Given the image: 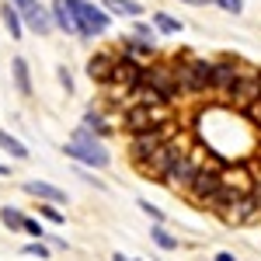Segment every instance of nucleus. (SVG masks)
Segmentation results:
<instances>
[{
  "mask_svg": "<svg viewBox=\"0 0 261 261\" xmlns=\"http://www.w3.org/2000/svg\"><path fill=\"white\" fill-rule=\"evenodd\" d=\"M171 63H174V77H178L181 94H188V98H202V94L213 91V63H216V60H205V56H192V53H185V56H174Z\"/></svg>",
  "mask_w": 261,
  "mask_h": 261,
  "instance_id": "1",
  "label": "nucleus"
},
{
  "mask_svg": "<svg viewBox=\"0 0 261 261\" xmlns=\"http://www.w3.org/2000/svg\"><path fill=\"white\" fill-rule=\"evenodd\" d=\"M63 153L70 157V161H77L81 167H108L112 164V157H108V146L101 143V136L94 133V129H87L81 122V129L73 133V140L63 146Z\"/></svg>",
  "mask_w": 261,
  "mask_h": 261,
  "instance_id": "2",
  "label": "nucleus"
},
{
  "mask_svg": "<svg viewBox=\"0 0 261 261\" xmlns=\"http://www.w3.org/2000/svg\"><path fill=\"white\" fill-rule=\"evenodd\" d=\"M181 153H188V146H185V140H178V133L171 136V140H164L146 161H140V164H133L136 167V174L140 178H146V181H164V174L171 171V164L178 161Z\"/></svg>",
  "mask_w": 261,
  "mask_h": 261,
  "instance_id": "3",
  "label": "nucleus"
},
{
  "mask_svg": "<svg viewBox=\"0 0 261 261\" xmlns=\"http://www.w3.org/2000/svg\"><path fill=\"white\" fill-rule=\"evenodd\" d=\"M73 24H77V35L81 39H98L108 32V11L105 4H91V0H66Z\"/></svg>",
  "mask_w": 261,
  "mask_h": 261,
  "instance_id": "4",
  "label": "nucleus"
},
{
  "mask_svg": "<svg viewBox=\"0 0 261 261\" xmlns=\"http://www.w3.org/2000/svg\"><path fill=\"white\" fill-rule=\"evenodd\" d=\"M174 133H178L174 119H164V122H157V125H150V129H143V133H133V136H129V161L133 164L146 161V157H150L164 140H171Z\"/></svg>",
  "mask_w": 261,
  "mask_h": 261,
  "instance_id": "5",
  "label": "nucleus"
},
{
  "mask_svg": "<svg viewBox=\"0 0 261 261\" xmlns=\"http://www.w3.org/2000/svg\"><path fill=\"white\" fill-rule=\"evenodd\" d=\"M143 77V63L140 56H133V53H122L119 60H115V70H112V81H108V91H112V98H129L133 94V87L140 84Z\"/></svg>",
  "mask_w": 261,
  "mask_h": 261,
  "instance_id": "6",
  "label": "nucleus"
},
{
  "mask_svg": "<svg viewBox=\"0 0 261 261\" xmlns=\"http://www.w3.org/2000/svg\"><path fill=\"white\" fill-rule=\"evenodd\" d=\"M167 119V105H146V101H136V105H129L125 112H122V133H143V129H150V125H157V122Z\"/></svg>",
  "mask_w": 261,
  "mask_h": 261,
  "instance_id": "7",
  "label": "nucleus"
},
{
  "mask_svg": "<svg viewBox=\"0 0 261 261\" xmlns=\"http://www.w3.org/2000/svg\"><path fill=\"white\" fill-rule=\"evenodd\" d=\"M143 77L157 87V94L164 98V105H174V101L181 98L178 77H174V63H150V66H143Z\"/></svg>",
  "mask_w": 261,
  "mask_h": 261,
  "instance_id": "8",
  "label": "nucleus"
},
{
  "mask_svg": "<svg viewBox=\"0 0 261 261\" xmlns=\"http://www.w3.org/2000/svg\"><path fill=\"white\" fill-rule=\"evenodd\" d=\"M258 98H261V73L251 70V73H241V81L233 84V91L226 94V105L237 108V112H247Z\"/></svg>",
  "mask_w": 261,
  "mask_h": 261,
  "instance_id": "9",
  "label": "nucleus"
},
{
  "mask_svg": "<svg viewBox=\"0 0 261 261\" xmlns=\"http://www.w3.org/2000/svg\"><path fill=\"white\" fill-rule=\"evenodd\" d=\"M202 164L192 157V153H181L178 161L171 164V171L164 174V185L171 188V192H178V195H188V188H192V178L199 174Z\"/></svg>",
  "mask_w": 261,
  "mask_h": 261,
  "instance_id": "10",
  "label": "nucleus"
},
{
  "mask_svg": "<svg viewBox=\"0 0 261 261\" xmlns=\"http://www.w3.org/2000/svg\"><path fill=\"white\" fill-rule=\"evenodd\" d=\"M220 185H223V171H220V167H205V164H202V167H199V174L192 178L188 199H192V202H199V205H205V199H209V195H213V192H216Z\"/></svg>",
  "mask_w": 261,
  "mask_h": 261,
  "instance_id": "11",
  "label": "nucleus"
},
{
  "mask_svg": "<svg viewBox=\"0 0 261 261\" xmlns=\"http://www.w3.org/2000/svg\"><path fill=\"white\" fill-rule=\"evenodd\" d=\"M241 63L237 60H230V56H223V60L213 63V91L220 94V98H226L230 91H233V84L241 81Z\"/></svg>",
  "mask_w": 261,
  "mask_h": 261,
  "instance_id": "12",
  "label": "nucleus"
},
{
  "mask_svg": "<svg viewBox=\"0 0 261 261\" xmlns=\"http://www.w3.org/2000/svg\"><path fill=\"white\" fill-rule=\"evenodd\" d=\"M115 60H119L115 49H101V53H94V56L87 60V77H91L94 84H101V87H108L112 70H115Z\"/></svg>",
  "mask_w": 261,
  "mask_h": 261,
  "instance_id": "13",
  "label": "nucleus"
},
{
  "mask_svg": "<svg viewBox=\"0 0 261 261\" xmlns=\"http://www.w3.org/2000/svg\"><path fill=\"white\" fill-rule=\"evenodd\" d=\"M258 213H261V205L254 199V192H244L241 199L233 202V205H226L220 216H223V223H251Z\"/></svg>",
  "mask_w": 261,
  "mask_h": 261,
  "instance_id": "14",
  "label": "nucleus"
},
{
  "mask_svg": "<svg viewBox=\"0 0 261 261\" xmlns=\"http://www.w3.org/2000/svg\"><path fill=\"white\" fill-rule=\"evenodd\" d=\"M21 18H24V28H32L35 35H49V32L56 28V24H53V11H49V7H42L39 0H35L32 7H24V11H21Z\"/></svg>",
  "mask_w": 261,
  "mask_h": 261,
  "instance_id": "15",
  "label": "nucleus"
},
{
  "mask_svg": "<svg viewBox=\"0 0 261 261\" xmlns=\"http://www.w3.org/2000/svg\"><path fill=\"white\" fill-rule=\"evenodd\" d=\"M24 188V195H32V199H39V202H53V205H66V192L63 188H56V185H49V181H24L21 185Z\"/></svg>",
  "mask_w": 261,
  "mask_h": 261,
  "instance_id": "16",
  "label": "nucleus"
},
{
  "mask_svg": "<svg viewBox=\"0 0 261 261\" xmlns=\"http://www.w3.org/2000/svg\"><path fill=\"white\" fill-rule=\"evenodd\" d=\"M0 21H4V28L11 32V39H14V42H18V39H24V18H21L18 4L4 0V4H0Z\"/></svg>",
  "mask_w": 261,
  "mask_h": 261,
  "instance_id": "17",
  "label": "nucleus"
},
{
  "mask_svg": "<svg viewBox=\"0 0 261 261\" xmlns=\"http://www.w3.org/2000/svg\"><path fill=\"white\" fill-rule=\"evenodd\" d=\"M11 77H14L18 94H24V98H32V94H35V91H32V70H28V60H24V56L11 60Z\"/></svg>",
  "mask_w": 261,
  "mask_h": 261,
  "instance_id": "18",
  "label": "nucleus"
},
{
  "mask_svg": "<svg viewBox=\"0 0 261 261\" xmlns=\"http://www.w3.org/2000/svg\"><path fill=\"white\" fill-rule=\"evenodd\" d=\"M49 11H53V24H56V28H63L66 35H77V24H73V14H70L66 0H53Z\"/></svg>",
  "mask_w": 261,
  "mask_h": 261,
  "instance_id": "19",
  "label": "nucleus"
},
{
  "mask_svg": "<svg viewBox=\"0 0 261 261\" xmlns=\"http://www.w3.org/2000/svg\"><path fill=\"white\" fill-rule=\"evenodd\" d=\"M105 7L119 18H143L146 14V4H140V0H105Z\"/></svg>",
  "mask_w": 261,
  "mask_h": 261,
  "instance_id": "20",
  "label": "nucleus"
},
{
  "mask_svg": "<svg viewBox=\"0 0 261 261\" xmlns=\"http://www.w3.org/2000/svg\"><path fill=\"white\" fill-rule=\"evenodd\" d=\"M0 150H4V153H11L14 161H28V153H32V150H28L18 136H11L7 129H0Z\"/></svg>",
  "mask_w": 261,
  "mask_h": 261,
  "instance_id": "21",
  "label": "nucleus"
},
{
  "mask_svg": "<svg viewBox=\"0 0 261 261\" xmlns=\"http://www.w3.org/2000/svg\"><path fill=\"white\" fill-rule=\"evenodd\" d=\"M84 125H87V129H94L101 140H105V136L112 133V125L105 122V112H101V108H94V105H91V108L84 112Z\"/></svg>",
  "mask_w": 261,
  "mask_h": 261,
  "instance_id": "22",
  "label": "nucleus"
},
{
  "mask_svg": "<svg viewBox=\"0 0 261 261\" xmlns=\"http://www.w3.org/2000/svg\"><path fill=\"white\" fill-rule=\"evenodd\" d=\"M24 220H28V216H24L21 209H14V205H4V209H0V223H4L11 233H24Z\"/></svg>",
  "mask_w": 261,
  "mask_h": 261,
  "instance_id": "23",
  "label": "nucleus"
},
{
  "mask_svg": "<svg viewBox=\"0 0 261 261\" xmlns=\"http://www.w3.org/2000/svg\"><path fill=\"white\" fill-rule=\"evenodd\" d=\"M21 254H28V258H53V247H49L45 237H32V244L21 247Z\"/></svg>",
  "mask_w": 261,
  "mask_h": 261,
  "instance_id": "24",
  "label": "nucleus"
},
{
  "mask_svg": "<svg viewBox=\"0 0 261 261\" xmlns=\"http://www.w3.org/2000/svg\"><path fill=\"white\" fill-rule=\"evenodd\" d=\"M153 24H157V32H164V35H178L181 28H185L178 18H171V14H164V11L153 14Z\"/></svg>",
  "mask_w": 261,
  "mask_h": 261,
  "instance_id": "25",
  "label": "nucleus"
},
{
  "mask_svg": "<svg viewBox=\"0 0 261 261\" xmlns=\"http://www.w3.org/2000/svg\"><path fill=\"white\" fill-rule=\"evenodd\" d=\"M150 233H153V244H157L161 251H178V237H174V233H167L161 223H157V226H153Z\"/></svg>",
  "mask_w": 261,
  "mask_h": 261,
  "instance_id": "26",
  "label": "nucleus"
},
{
  "mask_svg": "<svg viewBox=\"0 0 261 261\" xmlns=\"http://www.w3.org/2000/svg\"><path fill=\"white\" fill-rule=\"evenodd\" d=\"M125 53H133V56H153V42H143L136 35H129L125 39Z\"/></svg>",
  "mask_w": 261,
  "mask_h": 261,
  "instance_id": "27",
  "label": "nucleus"
},
{
  "mask_svg": "<svg viewBox=\"0 0 261 261\" xmlns=\"http://www.w3.org/2000/svg\"><path fill=\"white\" fill-rule=\"evenodd\" d=\"M39 216L49 223H56V226H63L66 223V216L60 213V205H53V202H39Z\"/></svg>",
  "mask_w": 261,
  "mask_h": 261,
  "instance_id": "28",
  "label": "nucleus"
},
{
  "mask_svg": "<svg viewBox=\"0 0 261 261\" xmlns=\"http://www.w3.org/2000/svg\"><path fill=\"white\" fill-rule=\"evenodd\" d=\"M133 35H136V39H143V42H153V39H157V24H146V21L136 18V28H133Z\"/></svg>",
  "mask_w": 261,
  "mask_h": 261,
  "instance_id": "29",
  "label": "nucleus"
},
{
  "mask_svg": "<svg viewBox=\"0 0 261 261\" xmlns=\"http://www.w3.org/2000/svg\"><path fill=\"white\" fill-rule=\"evenodd\" d=\"M213 4L226 14H244V0H213Z\"/></svg>",
  "mask_w": 261,
  "mask_h": 261,
  "instance_id": "30",
  "label": "nucleus"
},
{
  "mask_svg": "<svg viewBox=\"0 0 261 261\" xmlns=\"http://www.w3.org/2000/svg\"><path fill=\"white\" fill-rule=\"evenodd\" d=\"M136 205H140V209H143V213H146V216H150L153 223H164V213L157 209V205H150L146 199H136Z\"/></svg>",
  "mask_w": 261,
  "mask_h": 261,
  "instance_id": "31",
  "label": "nucleus"
},
{
  "mask_svg": "<svg viewBox=\"0 0 261 261\" xmlns=\"http://www.w3.org/2000/svg\"><path fill=\"white\" fill-rule=\"evenodd\" d=\"M24 233H28V237H45L49 230H45L39 220H32V216H28V220H24Z\"/></svg>",
  "mask_w": 261,
  "mask_h": 261,
  "instance_id": "32",
  "label": "nucleus"
},
{
  "mask_svg": "<svg viewBox=\"0 0 261 261\" xmlns=\"http://www.w3.org/2000/svg\"><path fill=\"white\" fill-rule=\"evenodd\" d=\"M56 77H60L63 91H66V94H73V73H70V70H66V66H60V70H56Z\"/></svg>",
  "mask_w": 261,
  "mask_h": 261,
  "instance_id": "33",
  "label": "nucleus"
},
{
  "mask_svg": "<svg viewBox=\"0 0 261 261\" xmlns=\"http://www.w3.org/2000/svg\"><path fill=\"white\" fill-rule=\"evenodd\" d=\"M45 241H49V247H56V251H66V237H60V233H45Z\"/></svg>",
  "mask_w": 261,
  "mask_h": 261,
  "instance_id": "34",
  "label": "nucleus"
},
{
  "mask_svg": "<svg viewBox=\"0 0 261 261\" xmlns=\"http://www.w3.org/2000/svg\"><path fill=\"white\" fill-rule=\"evenodd\" d=\"M247 115H251V122H258V125H261V98L254 101L251 108H247Z\"/></svg>",
  "mask_w": 261,
  "mask_h": 261,
  "instance_id": "35",
  "label": "nucleus"
},
{
  "mask_svg": "<svg viewBox=\"0 0 261 261\" xmlns=\"http://www.w3.org/2000/svg\"><path fill=\"white\" fill-rule=\"evenodd\" d=\"M251 192H254V199H258V205H261V181H254V185H251Z\"/></svg>",
  "mask_w": 261,
  "mask_h": 261,
  "instance_id": "36",
  "label": "nucleus"
},
{
  "mask_svg": "<svg viewBox=\"0 0 261 261\" xmlns=\"http://www.w3.org/2000/svg\"><path fill=\"white\" fill-rule=\"evenodd\" d=\"M11 174H14V171H11L7 164H0V181H4V178H11Z\"/></svg>",
  "mask_w": 261,
  "mask_h": 261,
  "instance_id": "37",
  "label": "nucleus"
},
{
  "mask_svg": "<svg viewBox=\"0 0 261 261\" xmlns=\"http://www.w3.org/2000/svg\"><path fill=\"white\" fill-rule=\"evenodd\" d=\"M11 4H18V11H24V7H32L35 0H11Z\"/></svg>",
  "mask_w": 261,
  "mask_h": 261,
  "instance_id": "38",
  "label": "nucleus"
},
{
  "mask_svg": "<svg viewBox=\"0 0 261 261\" xmlns=\"http://www.w3.org/2000/svg\"><path fill=\"white\" fill-rule=\"evenodd\" d=\"M185 4H213V0H185Z\"/></svg>",
  "mask_w": 261,
  "mask_h": 261,
  "instance_id": "39",
  "label": "nucleus"
}]
</instances>
